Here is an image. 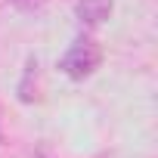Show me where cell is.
I'll list each match as a JSON object with an SVG mask.
<instances>
[{
  "mask_svg": "<svg viewBox=\"0 0 158 158\" xmlns=\"http://www.w3.org/2000/svg\"><path fill=\"white\" fill-rule=\"evenodd\" d=\"M112 6H115V0H77L74 3V16L84 25H102L112 16Z\"/></svg>",
  "mask_w": 158,
  "mask_h": 158,
  "instance_id": "cell-2",
  "label": "cell"
},
{
  "mask_svg": "<svg viewBox=\"0 0 158 158\" xmlns=\"http://www.w3.org/2000/svg\"><path fill=\"white\" fill-rule=\"evenodd\" d=\"M102 62V50L96 47V40L90 37H81V40H74L68 47V53L62 56L59 68L71 77V81H84V77H90Z\"/></svg>",
  "mask_w": 158,
  "mask_h": 158,
  "instance_id": "cell-1",
  "label": "cell"
}]
</instances>
